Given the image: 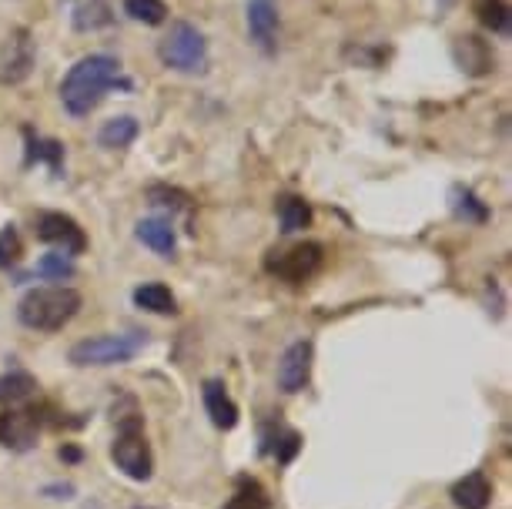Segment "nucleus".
Returning a JSON list of instances; mask_svg holds the SVG:
<instances>
[{"label": "nucleus", "instance_id": "obj_23", "mask_svg": "<svg viewBox=\"0 0 512 509\" xmlns=\"http://www.w3.org/2000/svg\"><path fill=\"white\" fill-rule=\"evenodd\" d=\"M452 208H456V215L466 218V222H486L489 218L486 205H482L469 188H452Z\"/></svg>", "mask_w": 512, "mask_h": 509}, {"label": "nucleus", "instance_id": "obj_28", "mask_svg": "<svg viewBox=\"0 0 512 509\" xmlns=\"http://www.w3.org/2000/svg\"><path fill=\"white\" fill-rule=\"evenodd\" d=\"M298 453V436L295 432H285V439H282V446L275 449V456H278V463H288Z\"/></svg>", "mask_w": 512, "mask_h": 509}, {"label": "nucleus", "instance_id": "obj_13", "mask_svg": "<svg viewBox=\"0 0 512 509\" xmlns=\"http://www.w3.org/2000/svg\"><path fill=\"white\" fill-rule=\"evenodd\" d=\"M201 396H205V409H208V416L218 429H235L238 426V406L231 402V396L225 392L221 382H215V379L205 382Z\"/></svg>", "mask_w": 512, "mask_h": 509}, {"label": "nucleus", "instance_id": "obj_1", "mask_svg": "<svg viewBox=\"0 0 512 509\" xmlns=\"http://www.w3.org/2000/svg\"><path fill=\"white\" fill-rule=\"evenodd\" d=\"M118 74H121V64L114 61L111 54H88V57H81V61H77L71 71H67V78L61 84L64 108L71 111L74 118H84V114H91L104 101V94H108L114 84H118Z\"/></svg>", "mask_w": 512, "mask_h": 509}, {"label": "nucleus", "instance_id": "obj_25", "mask_svg": "<svg viewBox=\"0 0 512 509\" xmlns=\"http://www.w3.org/2000/svg\"><path fill=\"white\" fill-rule=\"evenodd\" d=\"M37 275L54 278V282H64V278H71V275H74V262H71V255H64V252L44 255L41 262H37Z\"/></svg>", "mask_w": 512, "mask_h": 509}, {"label": "nucleus", "instance_id": "obj_6", "mask_svg": "<svg viewBox=\"0 0 512 509\" xmlns=\"http://www.w3.org/2000/svg\"><path fill=\"white\" fill-rule=\"evenodd\" d=\"M322 255L325 252L318 242H302L288 248V252H272L265 268L278 278H288V282H305V278H312L322 268Z\"/></svg>", "mask_w": 512, "mask_h": 509}, {"label": "nucleus", "instance_id": "obj_4", "mask_svg": "<svg viewBox=\"0 0 512 509\" xmlns=\"http://www.w3.org/2000/svg\"><path fill=\"white\" fill-rule=\"evenodd\" d=\"M141 349L138 335H94V339L77 342L71 349V362L81 369L88 366H121L131 362Z\"/></svg>", "mask_w": 512, "mask_h": 509}, {"label": "nucleus", "instance_id": "obj_8", "mask_svg": "<svg viewBox=\"0 0 512 509\" xmlns=\"http://www.w3.org/2000/svg\"><path fill=\"white\" fill-rule=\"evenodd\" d=\"M34 71V41L31 31H14L0 47V84H21Z\"/></svg>", "mask_w": 512, "mask_h": 509}, {"label": "nucleus", "instance_id": "obj_11", "mask_svg": "<svg viewBox=\"0 0 512 509\" xmlns=\"http://www.w3.org/2000/svg\"><path fill=\"white\" fill-rule=\"evenodd\" d=\"M248 34L265 51H275L278 37V4L275 0H248Z\"/></svg>", "mask_w": 512, "mask_h": 509}, {"label": "nucleus", "instance_id": "obj_19", "mask_svg": "<svg viewBox=\"0 0 512 509\" xmlns=\"http://www.w3.org/2000/svg\"><path fill=\"white\" fill-rule=\"evenodd\" d=\"M221 509H272V503H268V493L255 483V479H241L238 493Z\"/></svg>", "mask_w": 512, "mask_h": 509}, {"label": "nucleus", "instance_id": "obj_17", "mask_svg": "<svg viewBox=\"0 0 512 509\" xmlns=\"http://www.w3.org/2000/svg\"><path fill=\"white\" fill-rule=\"evenodd\" d=\"M138 138V121L128 118V114H121V118H111V121H104V128L98 134V141H101V148H128V144Z\"/></svg>", "mask_w": 512, "mask_h": 509}, {"label": "nucleus", "instance_id": "obj_7", "mask_svg": "<svg viewBox=\"0 0 512 509\" xmlns=\"http://www.w3.org/2000/svg\"><path fill=\"white\" fill-rule=\"evenodd\" d=\"M37 238L54 248H61L64 255H81L88 248V235L84 228L74 222L71 215H61V211H44L37 218Z\"/></svg>", "mask_w": 512, "mask_h": 509}, {"label": "nucleus", "instance_id": "obj_22", "mask_svg": "<svg viewBox=\"0 0 512 509\" xmlns=\"http://www.w3.org/2000/svg\"><path fill=\"white\" fill-rule=\"evenodd\" d=\"M476 14L492 34H506L509 31V4H506V0H479Z\"/></svg>", "mask_w": 512, "mask_h": 509}, {"label": "nucleus", "instance_id": "obj_16", "mask_svg": "<svg viewBox=\"0 0 512 509\" xmlns=\"http://www.w3.org/2000/svg\"><path fill=\"white\" fill-rule=\"evenodd\" d=\"M134 305L144 312H154V315H175L178 312L175 295H171V288L161 285V282H148V285L134 288Z\"/></svg>", "mask_w": 512, "mask_h": 509}, {"label": "nucleus", "instance_id": "obj_21", "mask_svg": "<svg viewBox=\"0 0 512 509\" xmlns=\"http://www.w3.org/2000/svg\"><path fill=\"white\" fill-rule=\"evenodd\" d=\"M37 389V382L27 372H7L0 376V402H24L31 399Z\"/></svg>", "mask_w": 512, "mask_h": 509}, {"label": "nucleus", "instance_id": "obj_3", "mask_svg": "<svg viewBox=\"0 0 512 509\" xmlns=\"http://www.w3.org/2000/svg\"><path fill=\"white\" fill-rule=\"evenodd\" d=\"M158 54L171 71H181V74H198V71H205V64H208L205 37H201L198 27L188 21L171 24V31L161 37Z\"/></svg>", "mask_w": 512, "mask_h": 509}, {"label": "nucleus", "instance_id": "obj_29", "mask_svg": "<svg viewBox=\"0 0 512 509\" xmlns=\"http://www.w3.org/2000/svg\"><path fill=\"white\" fill-rule=\"evenodd\" d=\"M61 459H67V463H74V459H81V453H77L74 446H67V449H61Z\"/></svg>", "mask_w": 512, "mask_h": 509}, {"label": "nucleus", "instance_id": "obj_18", "mask_svg": "<svg viewBox=\"0 0 512 509\" xmlns=\"http://www.w3.org/2000/svg\"><path fill=\"white\" fill-rule=\"evenodd\" d=\"M278 218H282V232H302V228L312 225V208H308V201L288 195L278 201Z\"/></svg>", "mask_w": 512, "mask_h": 509}, {"label": "nucleus", "instance_id": "obj_12", "mask_svg": "<svg viewBox=\"0 0 512 509\" xmlns=\"http://www.w3.org/2000/svg\"><path fill=\"white\" fill-rule=\"evenodd\" d=\"M456 64L466 74H472V78H482V74L492 71L496 57H492V47L482 41V37L466 34V37H459V41H456Z\"/></svg>", "mask_w": 512, "mask_h": 509}, {"label": "nucleus", "instance_id": "obj_5", "mask_svg": "<svg viewBox=\"0 0 512 509\" xmlns=\"http://www.w3.org/2000/svg\"><path fill=\"white\" fill-rule=\"evenodd\" d=\"M111 459L118 463L121 473H124V476H131V479H141V483H144V479L151 476L154 459H151L148 439H144V436H141V429H138V419L124 422L118 443L111 446Z\"/></svg>", "mask_w": 512, "mask_h": 509}, {"label": "nucleus", "instance_id": "obj_27", "mask_svg": "<svg viewBox=\"0 0 512 509\" xmlns=\"http://www.w3.org/2000/svg\"><path fill=\"white\" fill-rule=\"evenodd\" d=\"M64 148L57 141H31V161H47L51 171H61Z\"/></svg>", "mask_w": 512, "mask_h": 509}, {"label": "nucleus", "instance_id": "obj_24", "mask_svg": "<svg viewBox=\"0 0 512 509\" xmlns=\"http://www.w3.org/2000/svg\"><path fill=\"white\" fill-rule=\"evenodd\" d=\"M108 21H111V14H108V4H104V0H91V4L77 7V14H74L77 31H98V27H104Z\"/></svg>", "mask_w": 512, "mask_h": 509}, {"label": "nucleus", "instance_id": "obj_2", "mask_svg": "<svg viewBox=\"0 0 512 509\" xmlns=\"http://www.w3.org/2000/svg\"><path fill=\"white\" fill-rule=\"evenodd\" d=\"M77 309H81V292H74V288H67V285H47V288L27 292L17 315H21V322L27 329L57 332L74 319Z\"/></svg>", "mask_w": 512, "mask_h": 509}, {"label": "nucleus", "instance_id": "obj_14", "mask_svg": "<svg viewBox=\"0 0 512 509\" xmlns=\"http://www.w3.org/2000/svg\"><path fill=\"white\" fill-rule=\"evenodd\" d=\"M452 503L459 509H486L492 503V483L482 473L462 476L459 483L452 486Z\"/></svg>", "mask_w": 512, "mask_h": 509}, {"label": "nucleus", "instance_id": "obj_20", "mask_svg": "<svg viewBox=\"0 0 512 509\" xmlns=\"http://www.w3.org/2000/svg\"><path fill=\"white\" fill-rule=\"evenodd\" d=\"M124 14H128L131 21L158 27L168 21V4H164V0H124Z\"/></svg>", "mask_w": 512, "mask_h": 509}, {"label": "nucleus", "instance_id": "obj_10", "mask_svg": "<svg viewBox=\"0 0 512 509\" xmlns=\"http://www.w3.org/2000/svg\"><path fill=\"white\" fill-rule=\"evenodd\" d=\"M0 443L14 453H27L37 443V416L34 412L7 409L0 412Z\"/></svg>", "mask_w": 512, "mask_h": 509}, {"label": "nucleus", "instance_id": "obj_26", "mask_svg": "<svg viewBox=\"0 0 512 509\" xmlns=\"http://www.w3.org/2000/svg\"><path fill=\"white\" fill-rule=\"evenodd\" d=\"M21 235H17V228L7 225L4 232H0V268H11L21 262Z\"/></svg>", "mask_w": 512, "mask_h": 509}, {"label": "nucleus", "instance_id": "obj_15", "mask_svg": "<svg viewBox=\"0 0 512 509\" xmlns=\"http://www.w3.org/2000/svg\"><path fill=\"white\" fill-rule=\"evenodd\" d=\"M138 238L151 248V252H158L164 258H171L178 248L175 228H171V222H164V218H144L138 225Z\"/></svg>", "mask_w": 512, "mask_h": 509}, {"label": "nucleus", "instance_id": "obj_9", "mask_svg": "<svg viewBox=\"0 0 512 509\" xmlns=\"http://www.w3.org/2000/svg\"><path fill=\"white\" fill-rule=\"evenodd\" d=\"M312 359H315L312 342L288 345L282 362H278V386L285 392H302L308 386V379H312Z\"/></svg>", "mask_w": 512, "mask_h": 509}]
</instances>
